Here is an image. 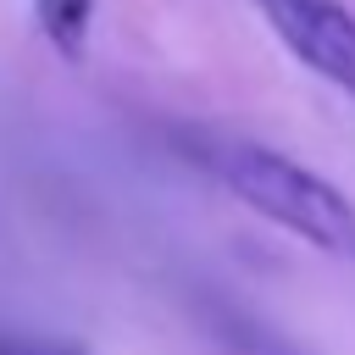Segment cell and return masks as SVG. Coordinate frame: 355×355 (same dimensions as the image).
Returning <instances> with one entry per match:
<instances>
[{"label": "cell", "instance_id": "cell-1", "mask_svg": "<svg viewBox=\"0 0 355 355\" xmlns=\"http://www.w3.org/2000/svg\"><path fill=\"white\" fill-rule=\"evenodd\" d=\"M194 161L211 166V178L227 194H239L255 216H266L283 233H294L300 244L355 266V200L338 183H327L322 172L300 166L294 155H283L272 144L233 139V133H200Z\"/></svg>", "mask_w": 355, "mask_h": 355}, {"label": "cell", "instance_id": "cell-2", "mask_svg": "<svg viewBox=\"0 0 355 355\" xmlns=\"http://www.w3.org/2000/svg\"><path fill=\"white\" fill-rule=\"evenodd\" d=\"M261 11L300 67L355 100V17L338 0H261Z\"/></svg>", "mask_w": 355, "mask_h": 355}, {"label": "cell", "instance_id": "cell-3", "mask_svg": "<svg viewBox=\"0 0 355 355\" xmlns=\"http://www.w3.org/2000/svg\"><path fill=\"white\" fill-rule=\"evenodd\" d=\"M211 333H216L222 355H311V349L294 344L283 327H272V322H261V316H250V311H233V305H222V311L211 316Z\"/></svg>", "mask_w": 355, "mask_h": 355}, {"label": "cell", "instance_id": "cell-4", "mask_svg": "<svg viewBox=\"0 0 355 355\" xmlns=\"http://www.w3.org/2000/svg\"><path fill=\"white\" fill-rule=\"evenodd\" d=\"M33 17H39V33L61 55H78L94 22V0H33Z\"/></svg>", "mask_w": 355, "mask_h": 355}, {"label": "cell", "instance_id": "cell-5", "mask_svg": "<svg viewBox=\"0 0 355 355\" xmlns=\"http://www.w3.org/2000/svg\"><path fill=\"white\" fill-rule=\"evenodd\" d=\"M0 355H55L50 344H28V338H0Z\"/></svg>", "mask_w": 355, "mask_h": 355}]
</instances>
